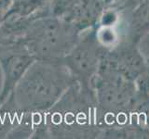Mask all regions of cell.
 Masks as SVG:
<instances>
[{
  "label": "cell",
  "mask_w": 149,
  "mask_h": 139,
  "mask_svg": "<svg viewBox=\"0 0 149 139\" xmlns=\"http://www.w3.org/2000/svg\"><path fill=\"white\" fill-rule=\"evenodd\" d=\"M21 117L8 100L0 104V138H8L20 123Z\"/></svg>",
  "instance_id": "6"
},
{
  "label": "cell",
  "mask_w": 149,
  "mask_h": 139,
  "mask_svg": "<svg viewBox=\"0 0 149 139\" xmlns=\"http://www.w3.org/2000/svg\"><path fill=\"white\" fill-rule=\"evenodd\" d=\"M102 58L97 41L88 32L83 37L80 35L76 45L62 62L71 72L74 81L82 87L92 91L91 83L98 72Z\"/></svg>",
  "instance_id": "4"
},
{
  "label": "cell",
  "mask_w": 149,
  "mask_h": 139,
  "mask_svg": "<svg viewBox=\"0 0 149 139\" xmlns=\"http://www.w3.org/2000/svg\"><path fill=\"white\" fill-rule=\"evenodd\" d=\"M81 32L64 19L49 15L33 21L20 39L36 60L62 61Z\"/></svg>",
  "instance_id": "3"
},
{
  "label": "cell",
  "mask_w": 149,
  "mask_h": 139,
  "mask_svg": "<svg viewBox=\"0 0 149 139\" xmlns=\"http://www.w3.org/2000/svg\"><path fill=\"white\" fill-rule=\"evenodd\" d=\"M74 82L62 61L35 60L7 100L20 117L41 114L57 103Z\"/></svg>",
  "instance_id": "1"
},
{
  "label": "cell",
  "mask_w": 149,
  "mask_h": 139,
  "mask_svg": "<svg viewBox=\"0 0 149 139\" xmlns=\"http://www.w3.org/2000/svg\"><path fill=\"white\" fill-rule=\"evenodd\" d=\"M35 60V58L28 52L21 40L1 48L0 67L3 73V83L0 92V104L8 98Z\"/></svg>",
  "instance_id": "5"
},
{
  "label": "cell",
  "mask_w": 149,
  "mask_h": 139,
  "mask_svg": "<svg viewBox=\"0 0 149 139\" xmlns=\"http://www.w3.org/2000/svg\"><path fill=\"white\" fill-rule=\"evenodd\" d=\"M95 104L93 92L74 82L57 103L42 114L34 139L91 137L94 132L90 120Z\"/></svg>",
  "instance_id": "2"
}]
</instances>
